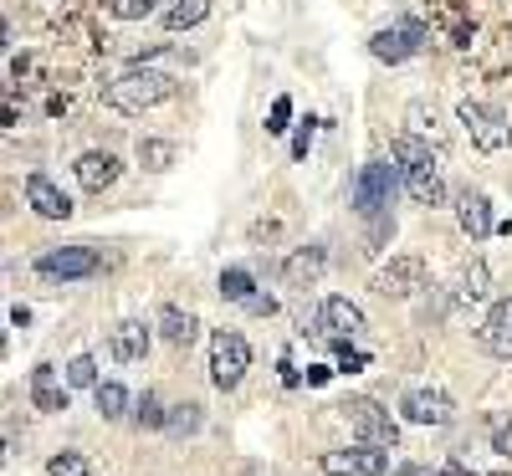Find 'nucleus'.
Instances as JSON below:
<instances>
[{
    "label": "nucleus",
    "mask_w": 512,
    "mask_h": 476,
    "mask_svg": "<svg viewBox=\"0 0 512 476\" xmlns=\"http://www.w3.org/2000/svg\"><path fill=\"white\" fill-rule=\"evenodd\" d=\"M175 93H180V82L169 72H159V67H128V72H118L103 88V103L113 113H149V108L169 103Z\"/></svg>",
    "instance_id": "nucleus-1"
},
{
    "label": "nucleus",
    "mask_w": 512,
    "mask_h": 476,
    "mask_svg": "<svg viewBox=\"0 0 512 476\" xmlns=\"http://www.w3.org/2000/svg\"><path fill=\"white\" fill-rule=\"evenodd\" d=\"M390 159L405 169V190H410V200H415V205H425V210L446 205V180H441V164H436V154H431V144H425V139L400 134V139L390 144Z\"/></svg>",
    "instance_id": "nucleus-2"
},
{
    "label": "nucleus",
    "mask_w": 512,
    "mask_h": 476,
    "mask_svg": "<svg viewBox=\"0 0 512 476\" xmlns=\"http://www.w3.org/2000/svg\"><path fill=\"white\" fill-rule=\"evenodd\" d=\"M405 169L390 164V159H369L359 175H354V190H349V205L364 215V221H374V215H390V200H395V185H400Z\"/></svg>",
    "instance_id": "nucleus-3"
},
{
    "label": "nucleus",
    "mask_w": 512,
    "mask_h": 476,
    "mask_svg": "<svg viewBox=\"0 0 512 476\" xmlns=\"http://www.w3.org/2000/svg\"><path fill=\"white\" fill-rule=\"evenodd\" d=\"M344 415H349L354 436H359L364 446H379V451H395V446H400V425L390 420V410H384L379 400H369V395H354V400L344 405Z\"/></svg>",
    "instance_id": "nucleus-4"
},
{
    "label": "nucleus",
    "mask_w": 512,
    "mask_h": 476,
    "mask_svg": "<svg viewBox=\"0 0 512 476\" xmlns=\"http://www.w3.org/2000/svg\"><path fill=\"white\" fill-rule=\"evenodd\" d=\"M461 123H466V134H472V144H477L482 154H497V149L512 144V123H507V113H502L497 103L466 98V103H461Z\"/></svg>",
    "instance_id": "nucleus-5"
},
{
    "label": "nucleus",
    "mask_w": 512,
    "mask_h": 476,
    "mask_svg": "<svg viewBox=\"0 0 512 476\" xmlns=\"http://www.w3.org/2000/svg\"><path fill=\"white\" fill-rule=\"evenodd\" d=\"M251 369V349L246 338L236 328H216L210 333V379H216V389H236Z\"/></svg>",
    "instance_id": "nucleus-6"
},
{
    "label": "nucleus",
    "mask_w": 512,
    "mask_h": 476,
    "mask_svg": "<svg viewBox=\"0 0 512 476\" xmlns=\"http://www.w3.org/2000/svg\"><path fill=\"white\" fill-rule=\"evenodd\" d=\"M103 256L93 246H57V251H41L36 256V277L41 282H77V277H93Z\"/></svg>",
    "instance_id": "nucleus-7"
},
{
    "label": "nucleus",
    "mask_w": 512,
    "mask_h": 476,
    "mask_svg": "<svg viewBox=\"0 0 512 476\" xmlns=\"http://www.w3.org/2000/svg\"><path fill=\"white\" fill-rule=\"evenodd\" d=\"M420 47H425V26H420V21H395V26H384V31L369 36V52H374L379 62H390V67L420 57Z\"/></svg>",
    "instance_id": "nucleus-8"
},
{
    "label": "nucleus",
    "mask_w": 512,
    "mask_h": 476,
    "mask_svg": "<svg viewBox=\"0 0 512 476\" xmlns=\"http://www.w3.org/2000/svg\"><path fill=\"white\" fill-rule=\"evenodd\" d=\"M379 297H415L420 287H425V262L420 256H390V267H379L374 272V282H369Z\"/></svg>",
    "instance_id": "nucleus-9"
},
{
    "label": "nucleus",
    "mask_w": 512,
    "mask_h": 476,
    "mask_svg": "<svg viewBox=\"0 0 512 476\" xmlns=\"http://www.w3.org/2000/svg\"><path fill=\"white\" fill-rule=\"evenodd\" d=\"M390 456L379 446H354V451H323V476H384Z\"/></svg>",
    "instance_id": "nucleus-10"
},
{
    "label": "nucleus",
    "mask_w": 512,
    "mask_h": 476,
    "mask_svg": "<svg viewBox=\"0 0 512 476\" xmlns=\"http://www.w3.org/2000/svg\"><path fill=\"white\" fill-rule=\"evenodd\" d=\"M400 415L415 420V425H451L456 420V400L446 395V389H410V395L400 400Z\"/></svg>",
    "instance_id": "nucleus-11"
},
{
    "label": "nucleus",
    "mask_w": 512,
    "mask_h": 476,
    "mask_svg": "<svg viewBox=\"0 0 512 476\" xmlns=\"http://www.w3.org/2000/svg\"><path fill=\"white\" fill-rule=\"evenodd\" d=\"M456 221H461V231L472 236V241H487V236L497 231L492 200H487L482 190H461V195H456Z\"/></svg>",
    "instance_id": "nucleus-12"
},
{
    "label": "nucleus",
    "mask_w": 512,
    "mask_h": 476,
    "mask_svg": "<svg viewBox=\"0 0 512 476\" xmlns=\"http://www.w3.org/2000/svg\"><path fill=\"white\" fill-rule=\"evenodd\" d=\"M26 205L41 215V221H67V215H72V200H67L62 185L47 180V175H31V180H26Z\"/></svg>",
    "instance_id": "nucleus-13"
},
{
    "label": "nucleus",
    "mask_w": 512,
    "mask_h": 476,
    "mask_svg": "<svg viewBox=\"0 0 512 476\" xmlns=\"http://www.w3.org/2000/svg\"><path fill=\"white\" fill-rule=\"evenodd\" d=\"M477 338H482V349L492 359H512V297L492 302V313H487V323H482Z\"/></svg>",
    "instance_id": "nucleus-14"
},
{
    "label": "nucleus",
    "mask_w": 512,
    "mask_h": 476,
    "mask_svg": "<svg viewBox=\"0 0 512 476\" xmlns=\"http://www.w3.org/2000/svg\"><path fill=\"white\" fill-rule=\"evenodd\" d=\"M118 175H123V164H118L108 149H93V154L77 159V185L93 190V195H103L108 185H118Z\"/></svg>",
    "instance_id": "nucleus-15"
},
{
    "label": "nucleus",
    "mask_w": 512,
    "mask_h": 476,
    "mask_svg": "<svg viewBox=\"0 0 512 476\" xmlns=\"http://www.w3.org/2000/svg\"><path fill=\"white\" fill-rule=\"evenodd\" d=\"M108 354H113L118 364H139V359L149 354V328H144L139 318H123V323L108 333Z\"/></svg>",
    "instance_id": "nucleus-16"
},
{
    "label": "nucleus",
    "mask_w": 512,
    "mask_h": 476,
    "mask_svg": "<svg viewBox=\"0 0 512 476\" xmlns=\"http://www.w3.org/2000/svg\"><path fill=\"white\" fill-rule=\"evenodd\" d=\"M323 267H328L323 246H303V251H292L287 262H282V282H287V287H313V282L323 277Z\"/></svg>",
    "instance_id": "nucleus-17"
},
{
    "label": "nucleus",
    "mask_w": 512,
    "mask_h": 476,
    "mask_svg": "<svg viewBox=\"0 0 512 476\" xmlns=\"http://www.w3.org/2000/svg\"><path fill=\"white\" fill-rule=\"evenodd\" d=\"M364 328V308L359 302H349V297H328L323 302V333L328 338H354Z\"/></svg>",
    "instance_id": "nucleus-18"
},
{
    "label": "nucleus",
    "mask_w": 512,
    "mask_h": 476,
    "mask_svg": "<svg viewBox=\"0 0 512 476\" xmlns=\"http://www.w3.org/2000/svg\"><path fill=\"white\" fill-rule=\"evenodd\" d=\"M31 405L47 410V415L67 410V389L57 384V369H52V364H36V369H31Z\"/></svg>",
    "instance_id": "nucleus-19"
},
{
    "label": "nucleus",
    "mask_w": 512,
    "mask_h": 476,
    "mask_svg": "<svg viewBox=\"0 0 512 476\" xmlns=\"http://www.w3.org/2000/svg\"><path fill=\"white\" fill-rule=\"evenodd\" d=\"M487 292H492V272H487V262H466V267L456 272L451 297L461 302V308H472V302H482Z\"/></svg>",
    "instance_id": "nucleus-20"
},
{
    "label": "nucleus",
    "mask_w": 512,
    "mask_h": 476,
    "mask_svg": "<svg viewBox=\"0 0 512 476\" xmlns=\"http://www.w3.org/2000/svg\"><path fill=\"white\" fill-rule=\"evenodd\" d=\"M159 333H164L169 349H190V343L200 338V323H195V313H185V308H164V313H159Z\"/></svg>",
    "instance_id": "nucleus-21"
},
{
    "label": "nucleus",
    "mask_w": 512,
    "mask_h": 476,
    "mask_svg": "<svg viewBox=\"0 0 512 476\" xmlns=\"http://www.w3.org/2000/svg\"><path fill=\"white\" fill-rule=\"evenodd\" d=\"M405 134H415V139H425V144H441L446 139V128H441V113H436V103H425V98H415L410 108H405Z\"/></svg>",
    "instance_id": "nucleus-22"
},
{
    "label": "nucleus",
    "mask_w": 512,
    "mask_h": 476,
    "mask_svg": "<svg viewBox=\"0 0 512 476\" xmlns=\"http://www.w3.org/2000/svg\"><path fill=\"white\" fill-rule=\"evenodd\" d=\"M205 16H210V0H169V6H164V26L169 31H190Z\"/></svg>",
    "instance_id": "nucleus-23"
},
{
    "label": "nucleus",
    "mask_w": 512,
    "mask_h": 476,
    "mask_svg": "<svg viewBox=\"0 0 512 476\" xmlns=\"http://www.w3.org/2000/svg\"><path fill=\"white\" fill-rule=\"evenodd\" d=\"M93 405H98V415H103V420H123V415H128V389L108 379V384H98V389H93Z\"/></svg>",
    "instance_id": "nucleus-24"
},
{
    "label": "nucleus",
    "mask_w": 512,
    "mask_h": 476,
    "mask_svg": "<svg viewBox=\"0 0 512 476\" xmlns=\"http://www.w3.org/2000/svg\"><path fill=\"white\" fill-rule=\"evenodd\" d=\"M221 297H226V302H241V308H246V302L256 297L251 272H246V267H226V272H221Z\"/></svg>",
    "instance_id": "nucleus-25"
},
{
    "label": "nucleus",
    "mask_w": 512,
    "mask_h": 476,
    "mask_svg": "<svg viewBox=\"0 0 512 476\" xmlns=\"http://www.w3.org/2000/svg\"><path fill=\"white\" fill-rule=\"evenodd\" d=\"M139 164L154 169V175H164V169L175 164V144L169 139H139Z\"/></svg>",
    "instance_id": "nucleus-26"
},
{
    "label": "nucleus",
    "mask_w": 512,
    "mask_h": 476,
    "mask_svg": "<svg viewBox=\"0 0 512 476\" xmlns=\"http://www.w3.org/2000/svg\"><path fill=\"white\" fill-rule=\"evenodd\" d=\"M67 389H98V359L93 354H77L67 364Z\"/></svg>",
    "instance_id": "nucleus-27"
},
{
    "label": "nucleus",
    "mask_w": 512,
    "mask_h": 476,
    "mask_svg": "<svg viewBox=\"0 0 512 476\" xmlns=\"http://www.w3.org/2000/svg\"><path fill=\"white\" fill-rule=\"evenodd\" d=\"M47 476H93V466L82 461L77 451H57V456L47 461Z\"/></svg>",
    "instance_id": "nucleus-28"
},
{
    "label": "nucleus",
    "mask_w": 512,
    "mask_h": 476,
    "mask_svg": "<svg viewBox=\"0 0 512 476\" xmlns=\"http://www.w3.org/2000/svg\"><path fill=\"white\" fill-rule=\"evenodd\" d=\"M164 425L175 430V436H195V430H200V405H175Z\"/></svg>",
    "instance_id": "nucleus-29"
},
{
    "label": "nucleus",
    "mask_w": 512,
    "mask_h": 476,
    "mask_svg": "<svg viewBox=\"0 0 512 476\" xmlns=\"http://www.w3.org/2000/svg\"><path fill=\"white\" fill-rule=\"evenodd\" d=\"M134 420H139L144 430H159V425L169 420V410H159V400H154V395H149V389H144V400L134 405Z\"/></svg>",
    "instance_id": "nucleus-30"
},
{
    "label": "nucleus",
    "mask_w": 512,
    "mask_h": 476,
    "mask_svg": "<svg viewBox=\"0 0 512 476\" xmlns=\"http://www.w3.org/2000/svg\"><path fill=\"white\" fill-rule=\"evenodd\" d=\"M154 11H159V0H113V16H123V21H144Z\"/></svg>",
    "instance_id": "nucleus-31"
},
{
    "label": "nucleus",
    "mask_w": 512,
    "mask_h": 476,
    "mask_svg": "<svg viewBox=\"0 0 512 476\" xmlns=\"http://www.w3.org/2000/svg\"><path fill=\"white\" fill-rule=\"evenodd\" d=\"M390 236H395V221H390V215H374V221H369V236H364V241H369L364 251H384V241H390Z\"/></svg>",
    "instance_id": "nucleus-32"
},
{
    "label": "nucleus",
    "mask_w": 512,
    "mask_h": 476,
    "mask_svg": "<svg viewBox=\"0 0 512 476\" xmlns=\"http://www.w3.org/2000/svg\"><path fill=\"white\" fill-rule=\"evenodd\" d=\"M287 118H292V98H277V103H272V113H267V134H282Z\"/></svg>",
    "instance_id": "nucleus-33"
},
{
    "label": "nucleus",
    "mask_w": 512,
    "mask_h": 476,
    "mask_svg": "<svg viewBox=\"0 0 512 476\" xmlns=\"http://www.w3.org/2000/svg\"><path fill=\"white\" fill-rule=\"evenodd\" d=\"M338 364H344V374H354V369H364V364H369V354L349 349V338H338Z\"/></svg>",
    "instance_id": "nucleus-34"
},
{
    "label": "nucleus",
    "mask_w": 512,
    "mask_h": 476,
    "mask_svg": "<svg viewBox=\"0 0 512 476\" xmlns=\"http://www.w3.org/2000/svg\"><path fill=\"white\" fill-rule=\"evenodd\" d=\"M313 149V118H303V128H297V139H292V159H308Z\"/></svg>",
    "instance_id": "nucleus-35"
},
{
    "label": "nucleus",
    "mask_w": 512,
    "mask_h": 476,
    "mask_svg": "<svg viewBox=\"0 0 512 476\" xmlns=\"http://www.w3.org/2000/svg\"><path fill=\"white\" fill-rule=\"evenodd\" d=\"M492 451H497V456H507V461H512V420H502V425H497V430H492Z\"/></svg>",
    "instance_id": "nucleus-36"
},
{
    "label": "nucleus",
    "mask_w": 512,
    "mask_h": 476,
    "mask_svg": "<svg viewBox=\"0 0 512 476\" xmlns=\"http://www.w3.org/2000/svg\"><path fill=\"white\" fill-rule=\"evenodd\" d=\"M246 308H251V313H262V318H272V313H277V302H272L267 292H256V297L246 302Z\"/></svg>",
    "instance_id": "nucleus-37"
},
{
    "label": "nucleus",
    "mask_w": 512,
    "mask_h": 476,
    "mask_svg": "<svg viewBox=\"0 0 512 476\" xmlns=\"http://www.w3.org/2000/svg\"><path fill=\"white\" fill-rule=\"evenodd\" d=\"M400 476H446L441 466H425V461H410V466H400Z\"/></svg>",
    "instance_id": "nucleus-38"
},
{
    "label": "nucleus",
    "mask_w": 512,
    "mask_h": 476,
    "mask_svg": "<svg viewBox=\"0 0 512 476\" xmlns=\"http://www.w3.org/2000/svg\"><path fill=\"white\" fill-rule=\"evenodd\" d=\"M441 471H446V476H477V471H472V466H466V461H461V456H451V461H446V466H441Z\"/></svg>",
    "instance_id": "nucleus-39"
},
{
    "label": "nucleus",
    "mask_w": 512,
    "mask_h": 476,
    "mask_svg": "<svg viewBox=\"0 0 512 476\" xmlns=\"http://www.w3.org/2000/svg\"><path fill=\"white\" fill-rule=\"evenodd\" d=\"M328 374H333V369H323V364H313V369H308V384H328Z\"/></svg>",
    "instance_id": "nucleus-40"
}]
</instances>
